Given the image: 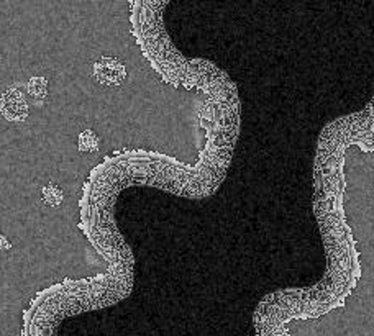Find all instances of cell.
Instances as JSON below:
<instances>
[{
	"mask_svg": "<svg viewBox=\"0 0 374 336\" xmlns=\"http://www.w3.org/2000/svg\"><path fill=\"white\" fill-rule=\"evenodd\" d=\"M92 78L95 83L107 85V88H117L127 78V67L115 57H100L94 62Z\"/></svg>",
	"mask_w": 374,
	"mask_h": 336,
	"instance_id": "2",
	"label": "cell"
},
{
	"mask_svg": "<svg viewBox=\"0 0 374 336\" xmlns=\"http://www.w3.org/2000/svg\"><path fill=\"white\" fill-rule=\"evenodd\" d=\"M41 199L50 207H57L64 200V190L56 184H46L45 187H41Z\"/></svg>",
	"mask_w": 374,
	"mask_h": 336,
	"instance_id": "5",
	"label": "cell"
},
{
	"mask_svg": "<svg viewBox=\"0 0 374 336\" xmlns=\"http://www.w3.org/2000/svg\"><path fill=\"white\" fill-rule=\"evenodd\" d=\"M48 79L43 76H33L27 84V94L33 100V104L43 105L48 99Z\"/></svg>",
	"mask_w": 374,
	"mask_h": 336,
	"instance_id": "3",
	"label": "cell"
},
{
	"mask_svg": "<svg viewBox=\"0 0 374 336\" xmlns=\"http://www.w3.org/2000/svg\"><path fill=\"white\" fill-rule=\"evenodd\" d=\"M27 85L13 84L0 97V113L8 122H23L30 113Z\"/></svg>",
	"mask_w": 374,
	"mask_h": 336,
	"instance_id": "1",
	"label": "cell"
},
{
	"mask_svg": "<svg viewBox=\"0 0 374 336\" xmlns=\"http://www.w3.org/2000/svg\"><path fill=\"white\" fill-rule=\"evenodd\" d=\"M100 148V138L94 130H84L78 136V150L79 153H95Z\"/></svg>",
	"mask_w": 374,
	"mask_h": 336,
	"instance_id": "4",
	"label": "cell"
},
{
	"mask_svg": "<svg viewBox=\"0 0 374 336\" xmlns=\"http://www.w3.org/2000/svg\"><path fill=\"white\" fill-rule=\"evenodd\" d=\"M12 248V243L8 241V238L6 234L0 233V251H7V249Z\"/></svg>",
	"mask_w": 374,
	"mask_h": 336,
	"instance_id": "6",
	"label": "cell"
}]
</instances>
